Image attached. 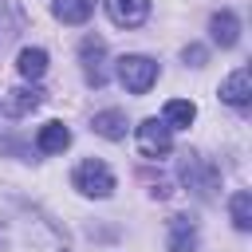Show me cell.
Wrapping results in <instances>:
<instances>
[{
	"instance_id": "6da1fadb",
	"label": "cell",
	"mask_w": 252,
	"mask_h": 252,
	"mask_svg": "<svg viewBox=\"0 0 252 252\" xmlns=\"http://www.w3.org/2000/svg\"><path fill=\"white\" fill-rule=\"evenodd\" d=\"M0 252H67V240L47 217L20 209L0 220Z\"/></svg>"
},
{
	"instance_id": "7a4b0ae2",
	"label": "cell",
	"mask_w": 252,
	"mask_h": 252,
	"mask_svg": "<svg viewBox=\"0 0 252 252\" xmlns=\"http://www.w3.org/2000/svg\"><path fill=\"white\" fill-rule=\"evenodd\" d=\"M118 83L130 91V94H146L154 83H158V63L150 55H122L118 59Z\"/></svg>"
},
{
	"instance_id": "3957f363",
	"label": "cell",
	"mask_w": 252,
	"mask_h": 252,
	"mask_svg": "<svg viewBox=\"0 0 252 252\" xmlns=\"http://www.w3.org/2000/svg\"><path fill=\"white\" fill-rule=\"evenodd\" d=\"M75 189L87 193V197H110V193H114V173L106 169V161L87 158V161H79V169H75Z\"/></svg>"
},
{
	"instance_id": "277c9868",
	"label": "cell",
	"mask_w": 252,
	"mask_h": 252,
	"mask_svg": "<svg viewBox=\"0 0 252 252\" xmlns=\"http://www.w3.org/2000/svg\"><path fill=\"white\" fill-rule=\"evenodd\" d=\"M138 150L146 158H161L173 150V130L161 122V118H142L138 122Z\"/></svg>"
},
{
	"instance_id": "5b68a950",
	"label": "cell",
	"mask_w": 252,
	"mask_h": 252,
	"mask_svg": "<svg viewBox=\"0 0 252 252\" xmlns=\"http://www.w3.org/2000/svg\"><path fill=\"white\" fill-rule=\"evenodd\" d=\"M106 16L118 28H142L150 16V0H106Z\"/></svg>"
},
{
	"instance_id": "8992f818",
	"label": "cell",
	"mask_w": 252,
	"mask_h": 252,
	"mask_svg": "<svg viewBox=\"0 0 252 252\" xmlns=\"http://www.w3.org/2000/svg\"><path fill=\"white\" fill-rule=\"evenodd\" d=\"M79 51H83V71H87V83H91V87H102V83H106V71H102L106 43H102L98 35H87Z\"/></svg>"
},
{
	"instance_id": "52a82bcc",
	"label": "cell",
	"mask_w": 252,
	"mask_h": 252,
	"mask_svg": "<svg viewBox=\"0 0 252 252\" xmlns=\"http://www.w3.org/2000/svg\"><path fill=\"white\" fill-rule=\"evenodd\" d=\"M220 98H224L228 106H236V110H244V106H248V98H252V79H248V67L232 71V75L220 83Z\"/></svg>"
},
{
	"instance_id": "ba28073f",
	"label": "cell",
	"mask_w": 252,
	"mask_h": 252,
	"mask_svg": "<svg viewBox=\"0 0 252 252\" xmlns=\"http://www.w3.org/2000/svg\"><path fill=\"white\" fill-rule=\"evenodd\" d=\"M39 102H43V91H39V87H16V91H8L4 110H8L12 118H24V114H32Z\"/></svg>"
},
{
	"instance_id": "9c48e42d",
	"label": "cell",
	"mask_w": 252,
	"mask_h": 252,
	"mask_svg": "<svg viewBox=\"0 0 252 252\" xmlns=\"http://www.w3.org/2000/svg\"><path fill=\"white\" fill-rule=\"evenodd\" d=\"M209 32H213V43H220V47H236L240 43V20L232 12H217L209 20Z\"/></svg>"
},
{
	"instance_id": "30bf717a",
	"label": "cell",
	"mask_w": 252,
	"mask_h": 252,
	"mask_svg": "<svg viewBox=\"0 0 252 252\" xmlns=\"http://www.w3.org/2000/svg\"><path fill=\"white\" fill-rule=\"evenodd\" d=\"M91 130H94L98 138L118 142V138H126V114H122V110H98V114L91 118Z\"/></svg>"
},
{
	"instance_id": "8fae6325",
	"label": "cell",
	"mask_w": 252,
	"mask_h": 252,
	"mask_svg": "<svg viewBox=\"0 0 252 252\" xmlns=\"http://www.w3.org/2000/svg\"><path fill=\"white\" fill-rule=\"evenodd\" d=\"M35 146H39V154H63V150L71 146V130H67L63 122H47V126H39Z\"/></svg>"
},
{
	"instance_id": "7c38bea8",
	"label": "cell",
	"mask_w": 252,
	"mask_h": 252,
	"mask_svg": "<svg viewBox=\"0 0 252 252\" xmlns=\"http://www.w3.org/2000/svg\"><path fill=\"white\" fill-rule=\"evenodd\" d=\"M169 248L173 252H193L197 244V228H193V217H169Z\"/></svg>"
},
{
	"instance_id": "4fadbf2b",
	"label": "cell",
	"mask_w": 252,
	"mask_h": 252,
	"mask_svg": "<svg viewBox=\"0 0 252 252\" xmlns=\"http://www.w3.org/2000/svg\"><path fill=\"white\" fill-rule=\"evenodd\" d=\"M51 12H55V20H63V24H87L91 12H94V0H55Z\"/></svg>"
},
{
	"instance_id": "5bb4252c",
	"label": "cell",
	"mask_w": 252,
	"mask_h": 252,
	"mask_svg": "<svg viewBox=\"0 0 252 252\" xmlns=\"http://www.w3.org/2000/svg\"><path fill=\"white\" fill-rule=\"evenodd\" d=\"M193 118H197V106H193L189 98H169V102H165V118H161V122H165L169 130H185Z\"/></svg>"
},
{
	"instance_id": "9a60e30c",
	"label": "cell",
	"mask_w": 252,
	"mask_h": 252,
	"mask_svg": "<svg viewBox=\"0 0 252 252\" xmlns=\"http://www.w3.org/2000/svg\"><path fill=\"white\" fill-rule=\"evenodd\" d=\"M16 67H20L24 79H43V71H47V51H43V47H24L20 59H16Z\"/></svg>"
},
{
	"instance_id": "2e32d148",
	"label": "cell",
	"mask_w": 252,
	"mask_h": 252,
	"mask_svg": "<svg viewBox=\"0 0 252 252\" xmlns=\"http://www.w3.org/2000/svg\"><path fill=\"white\" fill-rule=\"evenodd\" d=\"M228 213H232V224H236L240 232H248V228H252V193H248V189H236V193L228 197Z\"/></svg>"
},
{
	"instance_id": "e0dca14e",
	"label": "cell",
	"mask_w": 252,
	"mask_h": 252,
	"mask_svg": "<svg viewBox=\"0 0 252 252\" xmlns=\"http://www.w3.org/2000/svg\"><path fill=\"white\" fill-rule=\"evenodd\" d=\"M181 177H185V181L197 189V161H193L189 154H185V161H181ZM213 181H217V169H209V173H205V181H201V193H209V185H213Z\"/></svg>"
},
{
	"instance_id": "ac0fdd59",
	"label": "cell",
	"mask_w": 252,
	"mask_h": 252,
	"mask_svg": "<svg viewBox=\"0 0 252 252\" xmlns=\"http://www.w3.org/2000/svg\"><path fill=\"white\" fill-rule=\"evenodd\" d=\"M185 63H193V67H201V63H205V47H197V43H189V47H185Z\"/></svg>"
}]
</instances>
